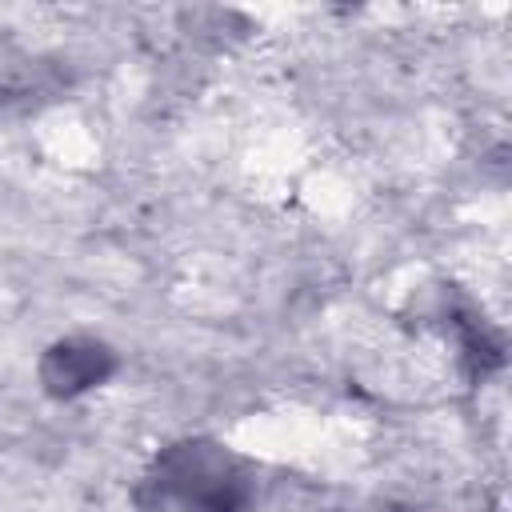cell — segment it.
Wrapping results in <instances>:
<instances>
[{
    "label": "cell",
    "instance_id": "7a4b0ae2",
    "mask_svg": "<svg viewBox=\"0 0 512 512\" xmlns=\"http://www.w3.org/2000/svg\"><path fill=\"white\" fill-rule=\"evenodd\" d=\"M44 384L56 396H76L100 380H108L112 372V352L104 344L92 340H64L44 356Z\"/></svg>",
    "mask_w": 512,
    "mask_h": 512
},
{
    "label": "cell",
    "instance_id": "6da1fadb",
    "mask_svg": "<svg viewBox=\"0 0 512 512\" xmlns=\"http://www.w3.org/2000/svg\"><path fill=\"white\" fill-rule=\"evenodd\" d=\"M152 488L160 500L180 504L184 512H244L252 496V480L236 456L220 444L188 440L160 456Z\"/></svg>",
    "mask_w": 512,
    "mask_h": 512
}]
</instances>
